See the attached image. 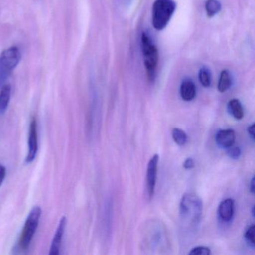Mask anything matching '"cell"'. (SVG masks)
Wrapping results in <instances>:
<instances>
[{
    "mask_svg": "<svg viewBox=\"0 0 255 255\" xmlns=\"http://www.w3.org/2000/svg\"><path fill=\"white\" fill-rule=\"evenodd\" d=\"M203 211L201 198L194 193H186L180 201V213L182 219L189 223L199 222Z\"/></svg>",
    "mask_w": 255,
    "mask_h": 255,
    "instance_id": "obj_1",
    "label": "cell"
},
{
    "mask_svg": "<svg viewBox=\"0 0 255 255\" xmlns=\"http://www.w3.org/2000/svg\"><path fill=\"white\" fill-rule=\"evenodd\" d=\"M176 9L173 0H156L152 8V23L156 30H162L169 23Z\"/></svg>",
    "mask_w": 255,
    "mask_h": 255,
    "instance_id": "obj_2",
    "label": "cell"
},
{
    "mask_svg": "<svg viewBox=\"0 0 255 255\" xmlns=\"http://www.w3.org/2000/svg\"><path fill=\"white\" fill-rule=\"evenodd\" d=\"M141 45L146 73L148 80L153 81L156 76V68L159 61L157 48L149 35L144 32L141 35Z\"/></svg>",
    "mask_w": 255,
    "mask_h": 255,
    "instance_id": "obj_3",
    "label": "cell"
},
{
    "mask_svg": "<svg viewBox=\"0 0 255 255\" xmlns=\"http://www.w3.org/2000/svg\"><path fill=\"white\" fill-rule=\"evenodd\" d=\"M41 216V209L38 206L34 207L29 213L22 231L20 241H19V246L23 250H26L30 246L38 228Z\"/></svg>",
    "mask_w": 255,
    "mask_h": 255,
    "instance_id": "obj_4",
    "label": "cell"
},
{
    "mask_svg": "<svg viewBox=\"0 0 255 255\" xmlns=\"http://www.w3.org/2000/svg\"><path fill=\"white\" fill-rule=\"evenodd\" d=\"M21 53L17 47H11L0 55V75L8 77L20 63Z\"/></svg>",
    "mask_w": 255,
    "mask_h": 255,
    "instance_id": "obj_5",
    "label": "cell"
},
{
    "mask_svg": "<svg viewBox=\"0 0 255 255\" xmlns=\"http://www.w3.org/2000/svg\"><path fill=\"white\" fill-rule=\"evenodd\" d=\"M28 154L26 156V163H31L35 160L38 150V125L36 119H32L29 126V141H28Z\"/></svg>",
    "mask_w": 255,
    "mask_h": 255,
    "instance_id": "obj_6",
    "label": "cell"
},
{
    "mask_svg": "<svg viewBox=\"0 0 255 255\" xmlns=\"http://www.w3.org/2000/svg\"><path fill=\"white\" fill-rule=\"evenodd\" d=\"M159 155L155 154L149 161L147 169V189L149 198L151 199L154 195L156 187V179H157L158 163H159Z\"/></svg>",
    "mask_w": 255,
    "mask_h": 255,
    "instance_id": "obj_7",
    "label": "cell"
},
{
    "mask_svg": "<svg viewBox=\"0 0 255 255\" xmlns=\"http://www.w3.org/2000/svg\"><path fill=\"white\" fill-rule=\"evenodd\" d=\"M67 225V218L65 216L61 218L58 225L57 229L55 233L54 237L52 240L51 247H50L49 255H59L60 253L61 246H62V240Z\"/></svg>",
    "mask_w": 255,
    "mask_h": 255,
    "instance_id": "obj_8",
    "label": "cell"
},
{
    "mask_svg": "<svg viewBox=\"0 0 255 255\" xmlns=\"http://www.w3.org/2000/svg\"><path fill=\"white\" fill-rule=\"evenodd\" d=\"M216 140L220 147L228 148L235 143V132L231 129H222L216 134Z\"/></svg>",
    "mask_w": 255,
    "mask_h": 255,
    "instance_id": "obj_9",
    "label": "cell"
},
{
    "mask_svg": "<svg viewBox=\"0 0 255 255\" xmlns=\"http://www.w3.org/2000/svg\"><path fill=\"white\" fill-rule=\"evenodd\" d=\"M219 217L225 221L228 222L232 219L234 213V201L231 198H227L221 202L219 206Z\"/></svg>",
    "mask_w": 255,
    "mask_h": 255,
    "instance_id": "obj_10",
    "label": "cell"
},
{
    "mask_svg": "<svg viewBox=\"0 0 255 255\" xmlns=\"http://www.w3.org/2000/svg\"><path fill=\"white\" fill-rule=\"evenodd\" d=\"M196 95V87L191 80H183L180 86V96L185 101H191Z\"/></svg>",
    "mask_w": 255,
    "mask_h": 255,
    "instance_id": "obj_11",
    "label": "cell"
},
{
    "mask_svg": "<svg viewBox=\"0 0 255 255\" xmlns=\"http://www.w3.org/2000/svg\"><path fill=\"white\" fill-rule=\"evenodd\" d=\"M11 85L6 84L3 86L0 92V113H4L8 108L11 100Z\"/></svg>",
    "mask_w": 255,
    "mask_h": 255,
    "instance_id": "obj_12",
    "label": "cell"
},
{
    "mask_svg": "<svg viewBox=\"0 0 255 255\" xmlns=\"http://www.w3.org/2000/svg\"><path fill=\"white\" fill-rule=\"evenodd\" d=\"M228 110L232 116L237 120H241L244 116L243 107L241 103L237 99H232L228 103Z\"/></svg>",
    "mask_w": 255,
    "mask_h": 255,
    "instance_id": "obj_13",
    "label": "cell"
},
{
    "mask_svg": "<svg viewBox=\"0 0 255 255\" xmlns=\"http://www.w3.org/2000/svg\"><path fill=\"white\" fill-rule=\"evenodd\" d=\"M231 85V76L227 70H224L221 72L219 77V83H218V91L221 93L226 92Z\"/></svg>",
    "mask_w": 255,
    "mask_h": 255,
    "instance_id": "obj_14",
    "label": "cell"
},
{
    "mask_svg": "<svg viewBox=\"0 0 255 255\" xmlns=\"http://www.w3.org/2000/svg\"><path fill=\"white\" fill-rule=\"evenodd\" d=\"M205 10L208 17H214L220 11V2L218 0H207L205 2Z\"/></svg>",
    "mask_w": 255,
    "mask_h": 255,
    "instance_id": "obj_15",
    "label": "cell"
},
{
    "mask_svg": "<svg viewBox=\"0 0 255 255\" xmlns=\"http://www.w3.org/2000/svg\"><path fill=\"white\" fill-rule=\"evenodd\" d=\"M172 138L176 144L179 146H183L187 141V135L184 131L179 128L172 129Z\"/></svg>",
    "mask_w": 255,
    "mask_h": 255,
    "instance_id": "obj_16",
    "label": "cell"
},
{
    "mask_svg": "<svg viewBox=\"0 0 255 255\" xmlns=\"http://www.w3.org/2000/svg\"><path fill=\"white\" fill-rule=\"evenodd\" d=\"M199 77L200 83H201L204 87H209L211 83V75H210V71L207 68H201L198 74Z\"/></svg>",
    "mask_w": 255,
    "mask_h": 255,
    "instance_id": "obj_17",
    "label": "cell"
},
{
    "mask_svg": "<svg viewBox=\"0 0 255 255\" xmlns=\"http://www.w3.org/2000/svg\"><path fill=\"white\" fill-rule=\"evenodd\" d=\"M211 254L210 248L205 247V246H198V247L193 248L189 252L190 255H210Z\"/></svg>",
    "mask_w": 255,
    "mask_h": 255,
    "instance_id": "obj_18",
    "label": "cell"
},
{
    "mask_svg": "<svg viewBox=\"0 0 255 255\" xmlns=\"http://www.w3.org/2000/svg\"><path fill=\"white\" fill-rule=\"evenodd\" d=\"M255 225H252L248 228L247 231H246V234H245V238L247 240L248 243H250L252 247L255 246Z\"/></svg>",
    "mask_w": 255,
    "mask_h": 255,
    "instance_id": "obj_19",
    "label": "cell"
},
{
    "mask_svg": "<svg viewBox=\"0 0 255 255\" xmlns=\"http://www.w3.org/2000/svg\"><path fill=\"white\" fill-rule=\"evenodd\" d=\"M227 154L231 159H237L241 155V150H240V147L231 146V147H228Z\"/></svg>",
    "mask_w": 255,
    "mask_h": 255,
    "instance_id": "obj_20",
    "label": "cell"
},
{
    "mask_svg": "<svg viewBox=\"0 0 255 255\" xmlns=\"http://www.w3.org/2000/svg\"><path fill=\"white\" fill-rule=\"evenodd\" d=\"M194 166H195V162L192 158H188L183 163V167L186 169H191V168H194Z\"/></svg>",
    "mask_w": 255,
    "mask_h": 255,
    "instance_id": "obj_21",
    "label": "cell"
},
{
    "mask_svg": "<svg viewBox=\"0 0 255 255\" xmlns=\"http://www.w3.org/2000/svg\"><path fill=\"white\" fill-rule=\"evenodd\" d=\"M6 176V169L3 165H0V186L3 183Z\"/></svg>",
    "mask_w": 255,
    "mask_h": 255,
    "instance_id": "obj_22",
    "label": "cell"
},
{
    "mask_svg": "<svg viewBox=\"0 0 255 255\" xmlns=\"http://www.w3.org/2000/svg\"><path fill=\"white\" fill-rule=\"evenodd\" d=\"M248 132H249L251 138H252L253 141H255V124H252L251 126L248 128Z\"/></svg>",
    "mask_w": 255,
    "mask_h": 255,
    "instance_id": "obj_23",
    "label": "cell"
},
{
    "mask_svg": "<svg viewBox=\"0 0 255 255\" xmlns=\"http://www.w3.org/2000/svg\"><path fill=\"white\" fill-rule=\"evenodd\" d=\"M249 188H250L251 192H252V194H255V177H253V178L252 179V180H251L250 186H249Z\"/></svg>",
    "mask_w": 255,
    "mask_h": 255,
    "instance_id": "obj_24",
    "label": "cell"
},
{
    "mask_svg": "<svg viewBox=\"0 0 255 255\" xmlns=\"http://www.w3.org/2000/svg\"><path fill=\"white\" fill-rule=\"evenodd\" d=\"M252 215H253V216H255V207H253V208H252Z\"/></svg>",
    "mask_w": 255,
    "mask_h": 255,
    "instance_id": "obj_25",
    "label": "cell"
}]
</instances>
